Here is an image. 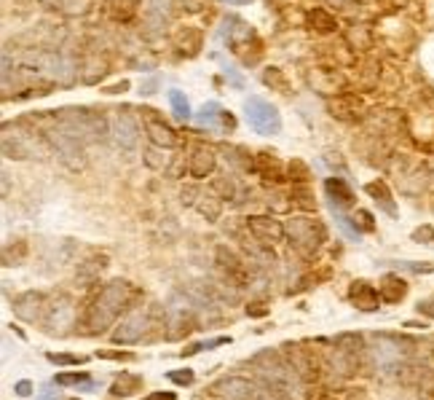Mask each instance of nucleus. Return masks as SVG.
<instances>
[{"instance_id":"nucleus-25","label":"nucleus","mask_w":434,"mask_h":400,"mask_svg":"<svg viewBox=\"0 0 434 400\" xmlns=\"http://www.w3.org/2000/svg\"><path fill=\"white\" fill-rule=\"evenodd\" d=\"M381 298L386 301V304H400L405 295H407V285H405V279H400L397 274H386V277L381 279Z\"/></svg>"},{"instance_id":"nucleus-6","label":"nucleus","mask_w":434,"mask_h":400,"mask_svg":"<svg viewBox=\"0 0 434 400\" xmlns=\"http://www.w3.org/2000/svg\"><path fill=\"white\" fill-rule=\"evenodd\" d=\"M204 395L215 400H260L263 389L244 376H223V379L212 382L204 389Z\"/></svg>"},{"instance_id":"nucleus-16","label":"nucleus","mask_w":434,"mask_h":400,"mask_svg":"<svg viewBox=\"0 0 434 400\" xmlns=\"http://www.w3.org/2000/svg\"><path fill=\"white\" fill-rule=\"evenodd\" d=\"M142 124H145V132H148V138L153 145H158V148H177V135H175V129L172 126H166L153 110H145V116H142Z\"/></svg>"},{"instance_id":"nucleus-45","label":"nucleus","mask_w":434,"mask_h":400,"mask_svg":"<svg viewBox=\"0 0 434 400\" xmlns=\"http://www.w3.org/2000/svg\"><path fill=\"white\" fill-rule=\"evenodd\" d=\"M421 312V314H426V317H432L434 320V298H423V301H419V307H416Z\"/></svg>"},{"instance_id":"nucleus-46","label":"nucleus","mask_w":434,"mask_h":400,"mask_svg":"<svg viewBox=\"0 0 434 400\" xmlns=\"http://www.w3.org/2000/svg\"><path fill=\"white\" fill-rule=\"evenodd\" d=\"M357 215H360V220H362V229H365V231H373V215H370V213L360 210Z\"/></svg>"},{"instance_id":"nucleus-51","label":"nucleus","mask_w":434,"mask_h":400,"mask_svg":"<svg viewBox=\"0 0 434 400\" xmlns=\"http://www.w3.org/2000/svg\"><path fill=\"white\" fill-rule=\"evenodd\" d=\"M129 89V84L126 81H121V84H116V86H110V89H105L107 94H118V92H126Z\"/></svg>"},{"instance_id":"nucleus-17","label":"nucleus","mask_w":434,"mask_h":400,"mask_svg":"<svg viewBox=\"0 0 434 400\" xmlns=\"http://www.w3.org/2000/svg\"><path fill=\"white\" fill-rule=\"evenodd\" d=\"M196 124L198 126H207V129H236V119L223 110L217 102H207L201 105V110L196 113Z\"/></svg>"},{"instance_id":"nucleus-30","label":"nucleus","mask_w":434,"mask_h":400,"mask_svg":"<svg viewBox=\"0 0 434 400\" xmlns=\"http://www.w3.org/2000/svg\"><path fill=\"white\" fill-rule=\"evenodd\" d=\"M287 175L295 185H308V180H311V170H308V164L303 159H292L287 164Z\"/></svg>"},{"instance_id":"nucleus-24","label":"nucleus","mask_w":434,"mask_h":400,"mask_svg":"<svg viewBox=\"0 0 434 400\" xmlns=\"http://www.w3.org/2000/svg\"><path fill=\"white\" fill-rule=\"evenodd\" d=\"M102 269H107V255H94V258H89L86 263H81V266H78L75 282H78V285H83V288H89V285H94V279L100 277V272H102Z\"/></svg>"},{"instance_id":"nucleus-44","label":"nucleus","mask_w":434,"mask_h":400,"mask_svg":"<svg viewBox=\"0 0 434 400\" xmlns=\"http://www.w3.org/2000/svg\"><path fill=\"white\" fill-rule=\"evenodd\" d=\"M14 392L19 395V398H30V395H32V382H27V379L16 382V385H14Z\"/></svg>"},{"instance_id":"nucleus-33","label":"nucleus","mask_w":434,"mask_h":400,"mask_svg":"<svg viewBox=\"0 0 434 400\" xmlns=\"http://www.w3.org/2000/svg\"><path fill=\"white\" fill-rule=\"evenodd\" d=\"M292 201L298 204L300 210H306V213H311V210H316L314 191H311L308 185H295V188H292Z\"/></svg>"},{"instance_id":"nucleus-50","label":"nucleus","mask_w":434,"mask_h":400,"mask_svg":"<svg viewBox=\"0 0 434 400\" xmlns=\"http://www.w3.org/2000/svg\"><path fill=\"white\" fill-rule=\"evenodd\" d=\"M177 395L175 392H153V395H148V398H142V400H175Z\"/></svg>"},{"instance_id":"nucleus-52","label":"nucleus","mask_w":434,"mask_h":400,"mask_svg":"<svg viewBox=\"0 0 434 400\" xmlns=\"http://www.w3.org/2000/svg\"><path fill=\"white\" fill-rule=\"evenodd\" d=\"M57 395H60V392H57ZM57 395H54V389H51V385H48V387H43V395H41L38 400H57Z\"/></svg>"},{"instance_id":"nucleus-8","label":"nucleus","mask_w":434,"mask_h":400,"mask_svg":"<svg viewBox=\"0 0 434 400\" xmlns=\"http://www.w3.org/2000/svg\"><path fill=\"white\" fill-rule=\"evenodd\" d=\"M244 113H247V124L252 126L257 135H276L279 129H282V116H279V110L273 108L271 102H266L263 97H250L247 102H244Z\"/></svg>"},{"instance_id":"nucleus-47","label":"nucleus","mask_w":434,"mask_h":400,"mask_svg":"<svg viewBox=\"0 0 434 400\" xmlns=\"http://www.w3.org/2000/svg\"><path fill=\"white\" fill-rule=\"evenodd\" d=\"M413 239H419V242H429V239H434V231L432 229H419L416 234H413Z\"/></svg>"},{"instance_id":"nucleus-20","label":"nucleus","mask_w":434,"mask_h":400,"mask_svg":"<svg viewBox=\"0 0 434 400\" xmlns=\"http://www.w3.org/2000/svg\"><path fill=\"white\" fill-rule=\"evenodd\" d=\"M325 191H327L330 201H332V210H341V213H344L346 207L354 204V191H351L348 183L341 180V178H327V180H325Z\"/></svg>"},{"instance_id":"nucleus-21","label":"nucleus","mask_w":434,"mask_h":400,"mask_svg":"<svg viewBox=\"0 0 434 400\" xmlns=\"http://www.w3.org/2000/svg\"><path fill=\"white\" fill-rule=\"evenodd\" d=\"M255 172L266 180V183H282L285 180V172H282V164L273 154H257L255 159Z\"/></svg>"},{"instance_id":"nucleus-27","label":"nucleus","mask_w":434,"mask_h":400,"mask_svg":"<svg viewBox=\"0 0 434 400\" xmlns=\"http://www.w3.org/2000/svg\"><path fill=\"white\" fill-rule=\"evenodd\" d=\"M140 387H142V376H137V373H118V379L110 385V395L113 398H129V395H137Z\"/></svg>"},{"instance_id":"nucleus-28","label":"nucleus","mask_w":434,"mask_h":400,"mask_svg":"<svg viewBox=\"0 0 434 400\" xmlns=\"http://www.w3.org/2000/svg\"><path fill=\"white\" fill-rule=\"evenodd\" d=\"M196 210L207 218V223H217V218L223 213V201H220V196H215V194H201L198 201H196Z\"/></svg>"},{"instance_id":"nucleus-34","label":"nucleus","mask_w":434,"mask_h":400,"mask_svg":"<svg viewBox=\"0 0 434 400\" xmlns=\"http://www.w3.org/2000/svg\"><path fill=\"white\" fill-rule=\"evenodd\" d=\"M348 44L354 46V51H367L370 44H373V35L367 27H351L348 30Z\"/></svg>"},{"instance_id":"nucleus-4","label":"nucleus","mask_w":434,"mask_h":400,"mask_svg":"<svg viewBox=\"0 0 434 400\" xmlns=\"http://www.w3.org/2000/svg\"><path fill=\"white\" fill-rule=\"evenodd\" d=\"M413 349V341L402 336H389V333H375L373 336V360L378 371H400L407 360V354Z\"/></svg>"},{"instance_id":"nucleus-48","label":"nucleus","mask_w":434,"mask_h":400,"mask_svg":"<svg viewBox=\"0 0 434 400\" xmlns=\"http://www.w3.org/2000/svg\"><path fill=\"white\" fill-rule=\"evenodd\" d=\"M346 400H370V398H367L365 389H348V392H346Z\"/></svg>"},{"instance_id":"nucleus-38","label":"nucleus","mask_w":434,"mask_h":400,"mask_svg":"<svg viewBox=\"0 0 434 400\" xmlns=\"http://www.w3.org/2000/svg\"><path fill=\"white\" fill-rule=\"evenodd\" d=\"M212 191L225 201H231L233 199V194H236V188H233V183H231V178H220V180H215Z\"/></svg>"},{"instance_id":"nucleus-15","label":"nucleus","mask_w":434,"mask_h":400,"mask_svg":"<svg viewBox=\"0 0 434 400\" xmlns=\"http://www.w3.org/2000/svg\"><path fill=\"white\" fill-rule=\"evenodd\" d=\"M46 312V295L38 291H27L22 295L14 298V314L25 323H35V320H43Z\"/></svg>"},{"instance_id":"nucleus-10","label":"nucleus","mask_w":434,"mask_h":400,"mask_svg":"<svg viewBox=\"0 0 434 400\" xmlns=\"http://www.w3.org/2000/svg\"><path fill=\"white\" fill-rule=\"evenodd\" d=\"M150 309L145 307H132L126 312V317L121 320V325L113 331V344H137L145 336V331H150Z\"/></svg>"},{"instance_id":"nucleus-18","label":"nucleus","mask_w":434,"mask_h":400,"mask_svg":"<svg viewBox=\"0 0 434 400\" xmlns=\"http://www.w3.org/2000/svg\"><path fill=\"white\" fill-rule=\"evenodd\" d=\"M348 298H351V304L360 312H378V304H381V293L375 291L370 282H365V279L351 282Z\"/></svg>"},{"instance_id":"nucleus-7","label":"nucleus","mask_w":434,"mask_h":400,"mask_svg":"<svg viewBox=\"0 0 434 400\" xmlns=\"http://www.w3.org/2000/svg\"><path fill=\"white\" fill-rule=\"evenodd\" d=\"M75 320H78L75 301L70 295H60V298L43 312L41 328H43L46 333H51V336H67L75 328Z\"/></svg>"},{"instance_id":"nucleus-12","label":"nucleus","mask_w":434,"mask_h":400,"mask_svg":"<svg viewBox=\"0 0 434 400\" xmlns=\"http://www.w3.org/2000/svg\"><path fill=\"white\" fill-rule=\"evenodd\" d=\"M282 349H287V360L292 363V368L300 373L303 382H311L319 379V373L325 371V363L319 360V354L306 349V344H285Z\"/></svg>"},{"instance_id":"nucleus-2","label":"nucleus","mask_w":434,"mask_h":400,"mask_svg":"<svg viewBox=\"0 0 434 400\" xmlns=\"http://www.w3.org/2000/svg\"><path fill=\"white\" fill-rule=\"evenodd\" d=\"M250 366L257 371V379L263 382L266 392H273V395H279L285 400H295L300 395L303 379H300L298 371L292 368V363L279 352L263 349L250 360Z\"/></svg>"},{"instance_id":"nucleus-40","label":"nucleus","mask_w":434,"mask_h":400,"mask_svg":"<svg viewBox=\"0 0 434 400\" xmlns=\"http://www.w3.org/2000/svg\"><path fill=\"white\" fill-rule=\"evenodd\" d=\"M48 360L57 363V366H83L86 357H78V354H57V352H48Z\"/></svg>"},{"instance_id":"nucleus-3","label":"nucleus","mask_w":434,"mask_h":400,"mask_svg":"<svg viewBox=\"0 0 434 400\" xmlns=\"http://www.w3.org/2000/svg\"><path fill=\"white\" fill-rule=\"evenodd\" d=\"M285 236L290 239V247L298 253L300 258H314L319 247L325 245V229L319 226V220L308 218H292L285 223Z\"/></svg>"},{"instance_id":"nucleus-49","label":"nucleus","mask_w":434,"mask_h":400,"mask_svg":"<svg viewBox=\"0 0 434 400\" xmlns=\"http://www.w3.org/2000/svg\"><path fill=\"white\" fill-rule=\"evenodd\" d=\"M308 400H338V395H332L330 389H319V392H314Z\"/></svg>"},{"instance_id":"nucleus-14","label":"nucleus","mask_w":434,"mask_h":400,"mask_svg":"<svg viewBox=\"0 0 434 400\" xmlns=\"http://www.w3.org/2000/svg\"><path fill=\"white\" fill-rule=\"evenodd\" d=\"M215 261H217V266L223 269L225 277L231 279V282H236V285H247V282H250V269H247V263L241 261L239 255H236L228 245H220L215 250Z\"/></svg>"},{"instance_id":"nucleus-31","label":"nucleus","mask_w":434,"mask_h":400,"mask_svg":"<svg viewBox=\"0 0 434 400\" xmlns=\"http://www.w3.org/2000/svg\"><path fill=\"white\" fill-rule=\"evenodd\" d=\"M57 387H81V389H97V385L89 379V373H60L57 379Z\"/></svg>"},{"instance_id":"nucleus-9","label":"nucleus","mask_w":434,"mask_h":400,"mask_svg":"<svg viewBox=\"0 0 434 400\" xmlns=\"http://www.w3.org/2000/svg\"><path fill=\"white\" fill-rule=\"evenodd\" d=\"M48 142L54 145V151L60 154V159L70 167V170H83V142L78 138H73L67 129H62L60 124L54 121V126L48 129Z\"/></svg>"},{"instance_id":"nucleus-23","label":"nucleus","mask_w":434,"mask_h":400,"mask_svg":"<svg viewBox=\"0 0 434 400\" xmlns=\"http://www.w3.org/2000/svg\"><path fill=\"white\" fill-rule=\"evenodd\" d=\"M365 191L373 196L378 204H381V210L386 213L389 218H397V204H394V196H391L389 185L384 183V180H373V183L365 185Z\"/></svg>"},{"instance_id":"nucleus-43","label":"nucleus","mask_w":434,"mask_h":400,"mask_svg":"<svg viewBox=\"0 0 434 400\" xmlns=\"http://www.w3.org/2000/svg\"><path fill=\"white\" fill-rule=\"evenodd\" d=\"M247 314H250V317H266V314H269V307H266L263 301H255V304L247 307Z\"/></svg>"},{"instance_id":"nucleus-37","label":"nucleus","mask_w":434,"mask_h":400,"mask_svg":"<svg viewBox=\"0 0 434 400\" xmlns=\"http://www.w3.org/2000/svg\"><path fill=\"white\" fill-rule=\"evenodd\" d=\"M148 3H150V14L158 19V25H166L169 16H172V11H169V0H148Z\"/></svg>"},{"instance_id":"nucleus-39","label":"nucleus","mask_w":434,"mask_h":400,"mask_svg":"<svg viewBox=\"0 0 434 400\" xmlns=\"http://www.w3.org/2000/svg\"><path fill=\"white\" fill-rule=\"evenodd\" d=\"M166 376H169V379H172L175 385H180V387H191V385H194V382H196V373H194V371H191V368L169 371Z\"/></svg>"},{"instance_id":"nucleus-11","label":"nucleus","mask_w":434,"mask_h":400,"mask_svg":"<svg viewBox=\"0 0 434 400\" xmlns=\"http://www.w3.org/2000/svg\"><path fill=\"white\" fill-rule=\"evenodd\" d=\"M107 129H110V138L116 140L118 148H123V151H135L137 148L140 126H137V116H132V110L129 108L113 110Z\"/></svg>"},{"instance_id":"nucleus-36","label":"nucleus","mask_w":434,"mask_h":400,"mask_svg":"<svg viewBox=\"0 0 434 400\" xmlns=\"http://www.w3.org/2000/svg\"><path fill=\"white\" fill-rule=\"evenodd\" d=\"M332 213H335V223H338V229L344 231L348 239H354V242H357V239H360V229H357V223H354L351 218H346L341 210H332Z\"/></svg>"},{"instance_id":"nucleus-42","label":"nucleus","mask_w":434,"mask_h":400,"mask_svg":"<svg viewBox=\"0 0 434 400\" xmlns=\"http://www.w3.org/2000/svg\"><path fill=\"white\" fill-rule=\"evenodd\" d=\"M97 357H102V360H135L132 352H110V349H100Z\"/></svg>"},{"instance_id":"nucleus-13","label":"nucleus","mask_w":434,"mask_h":400,"mask_svg":"<svg viewBox=\"0 0 434 400\" xmlns=\"http://www.w3.org/2000/svg\"><path fill=\"white\" fill-rule=\"evenodd\" d=\"M247 229L252 231V236L263 247L279 245L285 239V223H279L276 218L271 215H252L247 220Z\"/></svg>"},{"instance_id":"nucleus-41","label":"nucleus","mask_w":434,"mask_h":400,"mask_svg":"<svg viewBox=\"0 0 434 400\" xmlns=\"http://www.w3.org/2000/svg\"><path fill=\"white\" fill-rule=\"evenodd\" d=\"M62 8L67 14H86L91 8V0H62Z\"/></svg>"},{"instance_id":"nucleus-5","label":"nucleus","mask_w":434,"mask_h":400,"mask_svg":"<svg viewBox=\"0 0 434 400\" xmlns=\"http://www.w3.org/2000/svg\"><path fill=\"white\" fill-rule=\"evenodd\" d=\"M196 304L191 298H185L182 293H175L172 298H169V309H166V339L175 341L185 336V333H191L196 325Z\"/></svg>"},{"instance_id":"nucleus-53","label":"nucleus","mask_w":434,"mask_h":400,"mask_svg":"<svg viewBox=\"0 0 434 400\" xmlns=\"http://www.w3.org/2000/svg\"><path fill=\"white\" fill-rule=\"evenodd\" d=\"M228 3H233V6H244V3H252V0H228Z\"/></svg>"},{"instance_id":"nucleus-32","label":"nucleus","mask_w":434,"mask_h":400,"mask_svg":"<svg viewBox=\"0 0 434 400\" xmlns=\"http://www.w3.org/2000/svg\"><path fill=\"white\" fill-rule=\"evenodd\" d=\"M263 84L266 86H271V89H276L279 94H287L290 92V81H287V76L279 70V67H269L266 73H263Z\"/></svg>"},{"instance_id":"nucleus-22","label":"nucleus","mask_w":434,"mask_h":400,"mask_svg":"<svg viewBox=\"0 0 434 400\" xmlns=\"http://www.w3.org/2000/svg\"><path fill=\"white\" fill-rule=\"evenodd\" d=\"M201 41H204V35H201L198 27H180L175 32V46L188 57H196L201 51Z\"/></svg>"},{"instance_id":"nucleus-35","label":"nucleus","mask_w":434,"mask_h":400,"mask_svg":"<svg viewBox=\"0 0 434 400\" xmlns=\"http://www.w3.org/2000/svg\"><path fill=\"white\" fill-rule=\"evenodd\" d=\"M386 266L405 269V272H413V274H432L434 272V266L429 261H389Z\"/></svg>"},{"instance_id":"nucleus-1","label":"nucleus","mask_w":434,"mask_h":400,"mask_svg":"<svg viewBox=\"0 0 434 400\" xmlns=\"http://www.w3.org/2000/svg\"><path fill=\"white\" fill-rule=\"evenodd\" d=\"M135 298H137V291L126 282V279H113V282H107L105 288L97 293V298L89 304V309H86V320H83L86 333H91V336L105 333L107 328L116 323L123 312L132 309Z\"/></svg>"},{"instance_id":"nucleus-54","label":"nucleus","mask_w":434,"mask_h":400,"mask_svg":"<svg viewBox=\"0 0 434 400\" xmlns=\"http://www.w3.org/2000/svg\"><path fill=\"white\" fill-rule=\"evenodd\" d=\"M70 400H78V398H70Z\"/></svg>"},{"instance_id":"nucleus-26","label":"nucleus","mask_w":434,"mask_h":400,"mask_svg":"<svg viewBox=\"0 0 434 400\" xmlns=\"http://www.w3.org/2000/svg\"><path fill=\"white\" fill-rule=\"evenodd\" d=\"M306 25L314 32H322V35L338 30V19L330 14L327 8H311V11L306 14Z\"/></svg>"},{"instance_id":"nucleus-19","label":"nucleus","mask_w":434,"mask_h":400,"mask_svg":"<svg viewBox=\"0 0 434 400\" xmlns=\"http://www.w3.org/2000/svg\"><path fill=\"white\" fill-rule=\"evenodd\" d=\"M217 167V156L212 151L210 145H196L194 154H191V161H188V172L194 175V178H207L212 175Z\"/></svg>"},{"instance_id":"nucleus-29","label":"nucleus","mask_w":434,"mask_h":400,"mask_svg":"<svg viewBox=\"0 0 434 400\" xmlns=\"http://www.w3.org/2000/svg\"><path fill=\"white\" fill-rule=\"evenodd\" d=\"M169 105H172V113H175L177 121H188L191 119V105H188V100H185V94L180 89L169 92Z\"/></svg>"}]
</instances>
